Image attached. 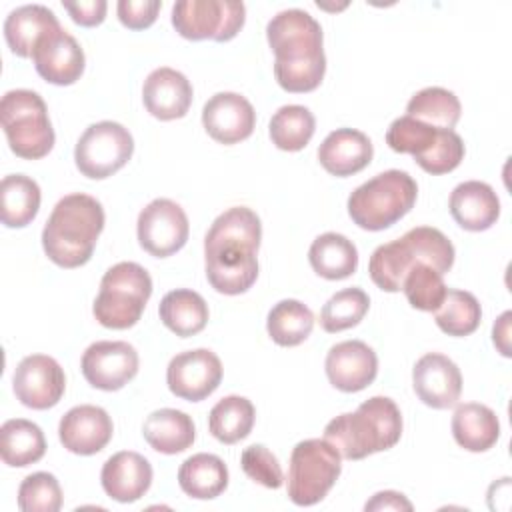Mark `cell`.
<instances>
[{
    "label": "cell",
    "instance_id": "obj_1",
    "mask_svg": "<svg viewBox=\"0 0 512 512\" xmlns=\"http://www.w3.org/2000/svg\"><path fill=\"white\" fill-rule=\"evenodd\" d=\"M260 240V218L246 206H232L212 222L204 238V270L216 292L236 296L252 288Z\"/></svg>",
    "mask_w": 512,
    "mask_h": 512
},
{
    "label": "cell",
    "instance_id": "obj_2",
    "mask_svg": "<svg viewBox=\"0 0 512 512\" xmlns=\"http://www.w3.org/2000/svg\"><path fill=\"white\" fill-rule=\"evenodd\" d=\"M266 38L274 52V76L286 92H312L326 72L322 26L306 10L288 8L270 18Z\"/></svg>",
    "mask_w": 512,
    "mask_h": 512
},
{
    "label": "cell",
    "instance_id": "obj_3",
    "mask_svg": "<svg viewBox=\"0 0 512 512\" xmlns=\"http://www.w3.org/2000/svg\"><path fill=\"white\" fill-rule=\"evenodd\" d=\"M104 220V208L94 196L74 192L60 198L42 230L46 256L60 268L86 264L104 230Z\"/></svg>",
    "mask_w": 512,
    "mask_h": 512
},
{
    "label": "cell",
    "instance_id": "obj_4",
    "mask_svg": "<svg viewBox=\"0 0 512 512\" xmlns=\"http://www.w3.org/2000/svg\"><path fill=\"white\" fill-rule=\"evenodd\" d=\"M402 436V414L388 396H372L354 412L332 418L324 428L328 440L342 458L362 460L370 454L390 450Z\"/></svg>",
    "mask_w": 512,
    "mask_h": 512
},
{
    "label": "cell",
    "instance_id": "obj_5",
    "mask_svg": "<svg viewBox=\"0 0 512 512\" xmlns=\"http://www.w3.org/2000/svg\"><path fill=\"white\" fill-rule=\"evenodd\" d=\"M454 246L438 228L416 226L402 238L380 244L368 262L372 282L384 292H400L402 280L416 264H428L440 274L448 272L454 264Z\"/></svg>",
    "mask_w": 512,
    "mask_h": 512
},
{
    "label": "cell",
    "instance_id": "obj_6",
    "mask_svg": "<svg viewBox=\"0 0 512 512\" xmlns=\"http://www.w3.org/2000/svg\"><path fill=\"white\" fill-rule=\"evenodd\" d=\"M418 196L416 180L404 170H384L348 196V214L362 230H384L406 216Z\"/></svg>",
    "mask_w": 512,
    "mask_h": 512
},
{
    "label": "cell",
    "instance_id": "obj_7",
    "mask_svg": "<svg viewBox=\"0 0 512 512\" xmlns=\"http://www.w3.org/2000/svg\"><path fill=\"white\" fill-rule=\"evenodd\" d=\"M150 296L152 278L146 268L136 262H118L104 272L92 312L104 328L126 330L140 320Z\"/></svg>",
    "mask_w": 512,
    "mask_h": 512
},
{
    "label": "cell",
    "instance_id": "obj_8",
    "mask_svg": "<svg viewBox=\"0 0 512 512\" xmlns=\"http://www.w3.org/2000/svg\"><path fill=\"white\" fill-rule=\"evenodd\" d=\"M0 120L10 150L24 160H38L54 146V128L46 102L34 90H8L0 102Z\"/></svg>",
    "mask_w": 512,
    "mask_h": 512
},
{
    "label": "cell",
    "instance_id": "obj_9",
    "mask_svg": "<svg viewBox=\"0 0 512 512\" xmlns=\"http://www.w3.org/2000/svg\"><path fill=\"white\" fill-rule=\"evenodd\" d=\"M342 472V456L328 442L308 438L298 442L290 454L288 498L296 506H314L330 492Z\"/></svg>",
    "mask_w": 512,
    "mask_h": 512
},
{
    "label": "cell",
    "instance_id": "obj_10",
    "mask_svg": "<svg viewBox=\"0 0 512 512\" xmlns=\"http://www.w3.org/2000/svg\"><path fill=\"white\" fill-rule=\"evenodd\" d=\"M246 6L240 0H178L172 26L188 40H232L244 26Z\"/></svg>",
    "mask_w": 512,
    "mask_h": 512
},
{
    "label": "cell",
    "instance_id": "obj_11",
    "mask_svg": "<svg viewBox=\"0 0 512 512\" xmlns=\"http://www.w3.org/2000/svg\"><path fill=\"white\" fill-rule=\"evenodd\" d=\"M134 152V138L118 122L90 124L76 142L74 162L82 176L102 180L118 172Z\"/></svg>",
    "mask_w": 512,
    "mask_h": 512
},
{
    "label": "cell",
    "instance_id": "obj_12",
    "mask_svg": "<svg viewBox=\"0 0 512 512\" xmlns=\"http://www.w3.org/2000/svg\"><path fill=\"white\" fill-rule=\"evenodd\" d=\"M188 232L190 224L186 212L170 198H154L138 214V242L156 258H166L178 252L186 244Z\"/></svg>",
    "mask_w": 512,
    "mask_h": 512
},
{
    "label": "cell",
    "instance_id": "obj_13",
    "mask_svg": "<svg viewBox=\"0 0 512 512\" xmlns=\"http://www.w3.org/2000/svg\"><path fill=\"white\" fill-rule=\"evenodd\" d=\"M138 352L124 340H100L82 354V374L98 390L114 392L124 388L138 374Z\"/></svg>",
    "mask_w": 512,
    "mask_h": 512
},
{
    "label": "cell",
    "instance_id": "obj_14",
    "mask_svg": "<svg viewBox=\"0 0 512 512\" xmlns=\"http://www.w3.org/2000/svg\"><path fill=\"white\" fill-rule=\"evenodd\" d=\"M16 398L32 410H48L56 406L66 390L62 366L46 354H30L22 358L12 376Z\"/></svg>",
    "mask_w": 512,
    "mask_h": 512
},
{
    "label": "cell",
    "instance_id": "obj_15",
    "mask_svg": "<svg viewBox=\"0 0 512 512\" xmlns=\"http://www.w3.org/2000/svg\"><path fill=\"white\" fill-rule=\"evenodd\" d=\"M222 380V362L208 348H196L176 354L166 368L170 392L188 402L208 398Z\"/></svg>",
    "mask_w": 512,
    "mask_h": 512
},
{
    "label": "cell",
    "instance_id": "obj_16",
    "mask_svg": "<svg viewBox=\"0 0 512 512\" xmlns=\"http://www.w3.org/2000/svg\"><path fill=\"white\" fill-rule=\"evenodd\" d=\"M412 386L416 396L430 408L446 410L458 404L462 392V374L456 362L440 352L420 356L412 368Z\"/></svg>",
    "mask_w": 512,
    "mask_h": 512
},
{
    "label": "cell",
    "instance_id": "obj_17",
    "mask_svg": "<svg viewBox=\"0 0 512 512\" xmlns=\"http://www.w3.org/2000/svg\"><path fill=\"white\" fill-rule=\"evenodd\" d=\"M326 376L340 392H360L370 386L378 374V356L362 340H344L326 354Z\"/></svg>",
    "mask_w": 512,
    "mask_h": 512
},
{
    "label": "cell",
    "instance_id": "obj_18",
    "mask_svg": "<svg viewBox=\"0 0 512 512\" xmlns=\"http://www.w3.org/2000/svg\"><path fill=\"white\" fill-rule=\"evenodd\" d=\"M32 62L46 82L68 86L82 76L86 58L78 40L64 28H58L38 42Z\"/></svg>",
    "mask_w": 512,
    "mask_h": 512
},
{
    "label": "cell",
    "instance_id": "obj_19",
    "mask_svg": "<svg viewBox=\"0 0 512 512\" xmlns=\"http://www.w3.org/2000/svg\"><path fill=\"white\" fill-rule=\"evenodd\" d=\"M204 130L220 144L246 140L256 126L254 106L238 92H218L202 108Z\"/></svg>",
    "mask_w": 512,
    "mask_h": 512
},
{
    "label": "cell",
    "instance_id": "obj_20",
    "mask_svg": "<svg viewBox=\"0 0 512 512\" xmlns=\"http://www.w3.org/2000/svg\"><path fill=\"white\" fill-rule=\"evenodd\" d=\"M114 424L108 412L94 404H80L70 408L58 424L62 446L80 456L100 452L112 438Z\"/></svg>",
    "mask_w": 512,
    "mask_h": 512
},
{
    "label": "cell",
    "instance_id": "obj_21",
    "mask_svg": "<svg viewBox=\"0 0 512 512\" xmlns=\"http://www.w3.org/2000/svg\"><path fill=\"white\" fill-rule=\"evenodd\" d=\"M192 94L190 80L170 66L152 70L142 86L144 106L158 120H176L186 116L192 104Z\"/></svg>",
    "mask_w": 512,
    "mask_h": 512
},
{
    "label": "cell",
    "instance_id": "obj_22",
    "mask_svg": "<svg viewBox=\"0 0 512 512\" xmlns=\"http://www.w3.org/2000/svg\"><path fill=\"white\" fill-rule=\"evenodd\" d=\"M100 482L112 500L122 504L136 502L152 484V466L142 454L122 450L104 462Z\"/></svg>",
    "mask_w": 512,
    "mask_h": 512
},
{
    "label": "cell",
    "instance_id": "obj_23",
    "mask_svg": "<svg viewBox=\"0 0 512 512\" xmlns=\"http://www.w3.org/2000/svg\"><path fill=\"white\" fill-rule=\"evenodd\" d=\"M374 156L370 138L354 128L332 130L318 148V160L332 176H352L364 170Z\"/></svg>",
    "mask_w": 512,
    "mask_h": 512
},
{
    "label": "cell",
    "instance_id": "obj_24",
    "mask_svg": "<svg viewBox=\"0 0 512 512\" xmlns=\"http://www.w3.org/2000/svg\"><path fill=\"white\" fill-rule=\"evenodd\" d=\"M448 208L456 224L470 232L488 230L500 216V200L494 188L480 180L458 184L450 192Z\"/></svg>",
    "mask_w": 512,
    "mask_h": 512
},
{
    "label": "cell",
    "instance_id": "obj_25",
    "mask_svg": "<svg viewBox=\"0 0 512 512\" xmlns=\"http://www.w3.org/2000/svg\"><path fill=\"white\" fill-rule=\"evenodd\" d=\"M62 28L56 14L42 4H24L14 8L4 20V38L8 48L20 58H32L38 42L50 32Z\"/></svg>",
    "mask_w": 512,
    "mask_h": 512
},
{
    "label": "cell",
    "instance_id": "obj_26",
    "mask_svg": "<svg viewBox=\"0 0 512 512\" xmlns=\"http://www.w3.org/2000/svg\"><path fill=\"white\" fill-rule=\"evenodd\" d=\"M450 426L458 446L468 452H486L500 438V422L496 412L478 402L458 404Z\"/></svg>",
    "mask_w": 512,
    "mask_h": 512
},
{
    "label": "cell",
    "instance_id": "obj_27",
    "mask_svg": "<svg viewBox=\"0 0 512 512\" xmlns=\"http://www.w3.org/2000/svg\"><path fill=\"white\" fill-rule=\"evenodd\" d=\"M144 440L160 454H180L194 444L196 428L192 418L176 408H160L142 424Z\"/></svg>",
    "mask_w": 512,
    "mask_h": 512
},
{
    "label": "cell",
    "instance_id": "obj_28",
    "mask_svg": "<svg viewBox=\"0 0 512 512\" xmlns=\"http://www.w3.org/2000/svg\"><path fill=\"white\" fill-rule=\"evenodd\" d=\"M178 484L190 498L212 500L226 490L228 468L220 456L200 452L180 464Z\"/></svg>",
    "mask_w": 512,
    "mask_h": 512
},
{
    "label": "cell",
    "instance_id": "obj_29",
    "mask_svg": "<svg viewBox=\"0 0 512 512\" xmlns=\"http://www.w3.org/2000/svg\"><path fill=\"white\" fill-rule=\"evenodd\" d=\"M308 260L318 276L326 280H344L358 268V250L344 234L324 232L310 244Z\"/></svg>",
    "mask_w": 512,
    "mask_h": 512
},
{
    "label": "cell",
    "instance_id": "obj_30",
    "mask_svg": "<svg viewBox=\"0 0 512 512\" xmlns=\"http://www.w3.org/2000/svg\"><path fill=\"white\" fill-rule=\"evenodd\" d=\"M158 314L164 326L180 338L202 332L210 316L206 300L188 288H176L164 294L158 306Z\"/></svg>",
    "mask_w": 512,
    "mask_h": 512
},
{
    "label": "cell",
    "instance_id": "obj_31",
    "mask_svg": "<svg viewBox=\"0 0 512 512\" xmlns=\"http://www.w3.org/2000/svg\"><path fill=\"white\" fill-rule=\"evenodd\" d=\"M40 186L26 174H8L0 182V218L8 228L28 226L40 208Z\"/></svg>",
    "mask_w": 512,
    "mask_h": 512
},
{
    "label": "cell",
    "instance_id": "obj_32",
    "mask_svg": "<svg viewBox=\"0 0 512 512\" xmlns=\"http://www.w3.org/2000/svg\"><path fill=\"white\" fill-rule=\"evenodd\" d=\"M46 452V438L38 424L26 418L6 420L0 428V456L12 468L38 462Z\"/></svg>",
    "mask_w": 512,
    "mask_h": 512
},
{
    "label": "cell",
    "instance_id": "obj_33",
    "mask_svg": "<svg viewBox=\"0 0 512 512\" xmlns=\"http://www.w3.org/2000/svg\"><path fill=\"white\" fill-rule=\"evenodd\" d=\"M254 404L244 396H226L218 400L208 414L210 434L222 444H236L244 440L254 426Z\"/></svg>",
    "mask_w": 512,
    "mask_h": 512
},
{
    "label": "cell",
    "instance_id": "obj_34",
    "mask_svg": "<svg viewBox=\"0 0 512 512\" xmlns=\"http://www.w3.org/2000/svg\"><path fill=\"white\" fill-rule=\"evenodd\" d=\"M314 328L312 310L300 300L286 298L272 306L266 318L268 336L278 346H298L302 344Z\"/></svg>",
    "mask_w": 512,
    "mask_h": 512
},
{
    "label": "cell",
    "instance_id": "obj_35",
    "mask_svg": "<svg viewBox=\"0 0 512 512\" xmlns=\"http://www.w3.org/2000/svg\"><path fill=\"white\" fill-rule=\"evenodd\" d=\"M406 114L422 120L434 128L452 130L462 114L458 96L452 90L440 86H428L418 90L406 106Z\"/></svg>",
    "mask_w": 512,
    "mask_h": 512
},
{
    "label": "cell",
    "instance_id": "obj_36",
    "mask_svg": "<svg viewBox=\"0 0 512 512\" xmlns=\"http://www.w3.org/2000/svg\"><path fill=\"white\" fill-rule=\"evenodd\" d=\"M270 140L276 148L286 152L302 150L316 130L314 114L300 104H286L270 118Z\"/></svg>",
    "mask_w": 512,
    "mask_h": 512
},
{
    "label": "cell",
    "instance_id": "obj_37",
    "mask_svg": "<svg viewBox=\"0 0 512 512\" xmlns=\"http://www.w3.org/2000/svg\"><path fill=\"white\" fill-rule=\"evenodd\" d=\"M434 320L448 336H468L480 326L482 308L474 294L448 288L442 304L434 310Z\"/></svg>",
    "mask_w": 512,
    "mask_h": 512
},
{
    "label": "cell",
    "instance_id": "obj_38",
    "mask_svg": "<svg viewBox=\"0 0 512 512\" xmlns=\"http://www.w3.org/2000/svg\"><path fill=\"white\" fill-rule=\"evenodd\" d=\"M370 298L362 288H344L328 298L320 310V326L324 332H342L356 326L368 312Z\"/></svg>",
    "mask_w": 512,
    "mask_h": 512
},
{
    "label": "cell",
    "instance_id": "obj_39",
    "mask_svg": "<svg viewBox=\"0 0 512 512\" xmlns=\"http://www.w3.org/2000/svg\"><path fill=\"white\" fill-rule=\"evenodd\" d=\"M402 290L412 308L422 312H434L442 304L448 288L438 270L420 262L412 266L404 276Z\"/></svg>",
    "mask_w": 512,
    "mask_h": 512
},
{
    "label": "cell",
    "instance_id": "obj_40",
    "mask_svg": "<svg viewBox=\"0 0 512 512\" xmlns=\"http://www.w3.org/2000/svg\"><path fill=\"white\" fill-rule=\"evenodd\" d=\"M442 128H434L422 120H416L408 114L396 118L388 132H386V144L400 154H412L414 160L424 156L434 142L438 140Z\"/></svg>",
    "mask_w": 512,
    "mask_h": 512
},
{
    "label": "cell",
    "instance_id": "obj_41",
    "mask_svg": "<svg viewBox=\"0 0 512 512\" xmlns=\"http://www.w3.org/2000/svg\"><path fill=\"white\" fill-rule=\"evenodd\" d=\"M18 508L22 512H58L62 508V488L54 474H28L18 488Z\"/></svg>",
    "mask_w": 512,
    "mask_h": 512
},
{
    "label": "cell",
    "instance_id": "obj_42",
    "mask_svg": "<svg viewBox=\"0 0 512 512\" xmlns=\"http://www.w3.org/2000/svg\"><path fill=\"white\" fill-rule=\"evenodd\" d=\"M464 158V142L454 130H440L434 146L416 164L428 174H446L458 168Z\"/></svg>",
    "mask_w": 512,
    "mask_h": 512
},
{
    "label": "cell",
    "instance_id": "obj_43",
    "mask_svg": "<svg viewBox=\"0 0 512 512\" xmlns=\"http://www.w3.org/2000/svg\"><path fill=\"white\" fill-rule=\"evenodd\" d=\"M240 466L250 480L262 484L264 488L276 490L284 484L280 462L264 444H252L244 448L240 456Z\"/></svg>",
    "mask_w": 512,
    "mask_h": 512
},
{
    "label": "cell",
    "instance_id": "obj_44",
    "mask_svg": "<svg viewBox=\"0 0 512 512\" xmlns=\"http://www.w3.org/2000/svg\"><path fill=\"white\" fill-rule=\"evenodd\" d=\"M160 8V0H120L116 4L120 22L130 30H144L152 26Z\"/></svg>",
    "mask_w": 512,
    "mask_h": 512
},
{
    "label": "cell",
    "instance_id": "obj_45",
    "mask_svg": "<svg viewBox=\"0 0 512 512\" xmlns=\"http://www.w3.org/2000/svg\"><path fill=\"white\" fill-rule=\"evenodd\" d=\"M64 10L70 18L80 26H98L108 10L106 0H78V2H62Z\"/></svg>",
    "mask_w": 512,
    "mask_h": 512
},
{
    "label": "cell",
    "instance_id": "obj_46",
    "mask_svg": "<svg viewBox=\"0 0 512 512\" xmlns=\"http://www.w3.org/2000/svg\"><path fill=\"white\" fill-rule=\"evenodd\" d=\"M364 510L368 512H374V510H406L410 512L412 510V502L400 494V492H394V490H384V492H378L374 494L366 504H364Z\"/></svg>",
    "mask_w": 512,
    "mask_h": 512
},
{
    "label": "cell",
    "instance_id": "obj_47",
    "mask_svg": "<svg viewBox=\"0 0 512 512\" xmlns=\"http://www.w3.org/2000/svg\"><path fill=\"white\" fill-rule=\"evenodd\" d=\"M510 318H512V312L506 310L496 322H494V328H492V342L494 346L498 348V352L506 358L512 356L510 352Z\"/></svg>",
    "mask_w": 512,
    "mask_h": 512
}]
</instances>
